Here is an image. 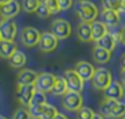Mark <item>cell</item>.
Segmentation results:
<instances>
[{
	"label": "cell",
	"instance_id": "3957f363",
	"mask_svg": "<svg viewBox=\"0 0 125 119\" xmlns=\"http://www.w3.org/2000/svg\"><path fill=\"white\" fill-rule=\"evenodd\" d=\"M62 106L69 112H79L81 107H83V98L81 93L68 91L62 96Z\"/></svg>",
	"mask_w": 125,
	"mask_h": 119
},
{
	"label": "cell",
	"instance_id": "d4e9b609",
	"mask_svg": "<svg viewBox=\"0 0 125 119\" xmlns=\"http://www.w3.org/2000/svg\"><path fill=\"white\" fill-rule=\"evenodd\" d=\"M125 115V103L124 102H118L113 110L109 114V118H121Z\"/></svg>",
	"mask_w": 125,
	"mask_h": 119
},
{
	"label": "cell",
	"instance_id": "f546056e",
	"mask_svg": "<svg viewBox=\"0 0 125 119\" xmlns=\"http://www.w3.org/2000/svg\"><path fill=\"white\" fill-rule=\"evenodd\" d=\"M42 3L49 9L52 14H58L60 11L59 5H58V0H42Z\"/></svg>",
	"mask_w": 125,
	"mask_h": 119
},
{
	"label": "cell",
	"instance_id": "d590c367",
	"mask_svg": "<svg viewBox=\"0 0 125 119\" xmlns=\"http://www.w3.org/2000/svg\"><path fill=\"white\" fill-rule=\"evenodd\" d=\"M53 119H68V117H66V115H64V114H61V113H58Z\"/></svg>",
	"mask_w": 125,
	"mask_h": 119
},
{
	"label": "cell",
	"instance_id": "9a60e30c",
	"mask_svg": "<svg viewBox=\"0 0 125 119\" xmlns=\"http://www.w3.org/2000/svg\"><path fill=\"white\" fill-rule=\"evenodd\" d=\"M102 22L105 23L108 27H115L120 22V15L119 11H113V10H103L102 11Z\"/></svg>",
	"mask_w": 125,
	"mask_h": 119
},
{
	"label": "cell",
	"instance_id": "5b68a950",
	"mask_svg": "<svg viewBox=\"0 0 125 119\" xmlns=\"http://www.w3.org/2000/svg\"><path fill=\"white\" fill-rule=\"evenodd\" d=\"M41 32L34 27H25L21 31V42L25 47L32 48L39 43Z\"/></svg>",
	"mask_w": 125,
	"mask_h": 119
},
{
	"label": "cell",
	"instance_id": "cb8c5ba5",
	"mask_svg": "<svg viewBox=\"0 0 125 119\" xmlns=\"http://www.w3.org/2000/svg\"><path fill=\"white\" fill-rule=\"evenodd\" d=\"M41 3H42V0H22V9L26 12L32 14L37 11Z\"/></svg>",
	"mask_w": 125,
	"mask_h": 119
},
{
	"label": "cell",
	"instance_id": "6da1fadb",
	"mask_svg": "<svg viewBox=\"0 0 125 119\" xmlns=\"http://www.w3.org/2000/svg\"><path fill=\"white\" fill-rule=\"evenodd\" d=\"M76 12L82 22H88V23L96 21L98 16L97 6L88 0H80L76 5Z\"/></svg>",
	"mask_w": 125,
	"mask_h": 119
},
{
	"label": "cell",
	"instance_id": "7c38bea8",
	"mask_svg": "<svg viewBox=\"0 0 125 119\" xmlns=\"http://www.w3.org/2000/svg\"><path fill=\"white\" fill-rule=\"evenodd\" d=\"M75 71L80 75V77L83 81H88V80H92L96 68L88 62H79L75 66Z\"/></svg>",
	"mask_w": 125,
	"mask_h": 119
},
{
	"label": "cell",
	"instance_id": "ee69618b",
	"mask_svg": "<svg viewBox=\"0 0 125 119\" xmlns=\"http://www.w3.org/2000/svg\"><path fill=\"white\" fill-rule=\"evenodd\" d=\"M123 119H125V117H124V118H123Z\"/></svg>",
	"mask_w": 125,
	"mask_h": 119
},
{
	"label": "cell",
	"instance_id": "60d3db41",
	"mask_svg": "<svg viewBox=\"0 0 125 119\" xmlns=\"http://www.w3.org/2000/svg\"><path fill=\"white\" fill-rule=\"evenodd\" d=\"M0 119H8L6 117H4V115H0Z\"/></svg>",
	"mask_w": 125,
	"mask_h": 119
},
{
	"label": "cell",
	"instance_id": "277c9868",
	"mask_svg": "<svg viewBox=\"0 0 125 119\" xmlns=\"http://www.w3.org/2000/svg\"><path fill=\"white\" fill-rule=\"evenodd\" d=\"M112 74L108 69L105 68H99L96 69L94 75L92 77V85L93 87H96L97 90H105L110 84H112Z\"/></svg>",
	"mask_w": 125,
	"mask_h": 119
},
{
	"label": "cell",
	"instance_id": "ba28073f",
	"mask_svg": "<svg viewBox=\"0 0 125 119\" xmlns=\"http://www.w3.org/2000/svg\"><path fill=\"white\" fill-rule=\"evenodd\" d=\"M59 39L52 33V32H43L41 33V39L38 43V47L42 52L49 53L56 49Z\"/></svg>",
	"mask_w": 125,
	"mask_h": 119
},
{
	"label": "cell",
	"instance_id": "4fadbf2b",
	"mask_svg": "<svg viewBox=\"0 0 125 119\" xmlns=\"http://www.w3.org/2000/svg\"><path fill=\"white\" fill-rule=\"evenodd\" d=\"M104 97L114 101H120L124 97V87L118 81H112V84L104 90Z\"/></svg>",
	"mask_w": 125,
	"mask_h": 119
},
{
	"label": "cell",
	"instance_id": "7bdbcfd3",
	"mask_svg": "<svg viewBox=\"0 0 125 119\" xmlns=\"http://www.w3.org/2000/svg\"><path fill=\"white\" fill-rule=\"evenodd\" d=\"M1 41H3V39H1V34H0V42H1Z\"/></svg>",
	"mask_w": 125,
	"mask_h": 119
},
{
	"label": "cell",
	"instance_id": "5bb4252c",
	"mask_svg": "<svg viewBox=\"0 0 125 119\" xmlns=\"http://www.w3.org/2000/svg\"><path fill=\"white\" fill-rule=\"evenodd\" d=\"M38 74L31 69H22L17 75V86L21 85H34Z\"/></svg>",
	"mask_w": 125,
	"mask_h": 119
},
{
	"label": "cell",
	"instance_id": "e0dca14e",
	"mask_svg": "<svg viewBox=\"0 0 125 119\" xmlns=\"http://www.w3.org/2000/svg\"><path fill=\"white\" fill-rule=\"evenodd\" d=\"M91 28H92V41H96V42L108 33V28H107L105 23L102 21L91 22Z\"/></svg>",
	"mask_w": 125,
	"mask_h": 119
},
{
	"label": "cell",
	"instance_id": "e575fe53",
	"mask_svg": "<svg viewBox=\"0 0 125 119\" xmlns=\"http://www.w3.org/2000/svg\"><path fill=\"white\" fill-rule=\"evenodd\" d=\"M119 32H120V42L123 44H125V27L121 31H119Z\"/></svg>",
	"mask_w": 125,
	"mask_h": 119
},
{
	"label": "cell",
	"instance_id": "603a6c76",
	"mask_svg": "<svg viewBox=\"0 0 125 119\" xmlns=\"http://www.w3.org/2000/svg\"><path fill=\"white\" fill-rule=\"evenodd\" d=\"M47 104V95L42 91L36 90V92L33 93V97L28 104V107H34V106H43Z\"/></svg>",
	"mask_w": 125,
	"mask_h": 119
},
{
	"label": "cell",
	"instance_id": "f6af8a7d",
	"mask_svg": "<svg viewBox=\"0 0 125 119\" xmlns=\"http://www.w3.org/2000/svg\"><path fill=\"white\" fill-rule=\"evenodd\" d=\"M32 119H33V118H32Z\"/></svg>",
	"mask_w": 125,
	"mask_h": 119
},
{
	"label": "cell",
	"instance_id": "4dcf8cb0",
	"mask_svg": "<svg viewBox=\"0 0 125 119\" xmlns=\"http://www.w3.org/2000/svg\"><path fill=\"white\" fill-rule=\"evenodd\" d=\"M12 119H32V117H31L28 109H26V108H19L14 113Z\"/></svg>",
	"mask_w": 125,
	"mask_h": 119
},
{
	"label": "cell",
	"instance_id": "b9f144b4",
	"mask_svg": "<svg viewBox=\"0 0 125 119\" xmlns=\"http://www.w3.org/2000/svg\"><path fill=\"white\" fill-rule=\"evenodd\" d=\"M123 87H124V97H125V85H124Z\"/></svg>",
	"mask_w": 125,
	"mask_h": 119
},
{
	"label": "cell",
	"instance_id": "9c48e42d",
	"mask_svg": "<svg viewBox=\"0 0 125 119\" xmlns=\"http://www.w3.org/2000/svg\"><path fill=\"white\" fill-rule=\"evenodd\" d=\"M0 34L3 41H14L17 34V26L12 20L0 21Z\"/></svg>",
	"mask_w": 125,
	"mask_h": 119
},
{
	"label": "cell",
	"instance_id": "ffe728a7",
	"mask_svg": "<svg viewBox=\"0 0 125 119\" xmlns=\"http://www.w3.org/2000/svg\"><path fill=\"white\" fill-rule=\"evenodd\" d=\"M96 44H97V47L103 48V49H105V50H108V52L112 53V52L114 50L115 45H116V41L114 39V37H113L112 33H107V34L103 36L101 39H98V41L96 42Z\"/></svg>",
	"mask_w": 125,
	"mask_h": 119
},
{
	"label": "cell",
	"instance_id": "2e32d148",
	"mask_svg": "<svg viewBox=\"0 0 125 119\" xmlns=\"http://www.w3.org/2000/svg\"><path fill=\"white\" fill-rule=\"evenodd\" d=\"M17 50L14 41H1L0 42V58L10 59V56Z\"/></svg>",
	"mask_w": 125,
	"mask_h": 119
},
{
	"label": "cell",
	"instance_id": "8fae6325",
	"mask_svg": "<svg viewBox=\"0 0 125 119\" xmlns=\"http://www.w3.org/2000/svg\"><path fill=\"white\" fill-rule=\"evenodd\" d=\"M20 10H21L20 3L17 0H12L8 4L0 5V17H1V20H11L20 14Z\"/></svg>",
	"mask_w": 125,
	"mask_h": 119
},
{
	"label": "cell",
	"instance_id": "836d02e7",
	"mask_svg": "<svg viewBox=\"0 0 125 119\" xmlns=\"http://www.w3.org/2000/svg\"><path fill=\"white\" fill-rule=\"evenodd\" d=\"M119 11L125 14V0H119Z\"/></svg>",
	"mask_w": 125,
	"mask_h": 119
},
{
	"label": "cell",
	"instance_id": "1f68e13d",
	"mask_svg": "<svg viewBox=\"0 0 125 119\" xmlns=\"http://www.w3.org/2000/svg\"><path fill=\"white\" fill-rule=\"evenodd\" d=\"M37 15L41 17V19H47V17H49L50 15H52V12L49 11V9L43 4V3H41V5L38 6V9H37Z\"/></svg>",
	"mask_w": 125,
	"mask_h": 119
},
{
	"label": "cell",
	"instance_id": "7402d4cb",
	"mask_svg": "<svg viewBox=\"0 0 125 119\" xmlns=\"http://www.w3.org/2000/svg\"><path fill=\"white\" fill-rule=\"evenodd\" d=\"M68 91H69V88H68L66 80L64 77H61V76H56L55 84H54L53 90H52V93L55 95V96H64Z\"/></svg>",
	"mask_w": 125,
	"mask_h": 119
},
{
	"label": "cell",
	"instance_id": "f1b7e54d",
	"mask_svg": "<svg viewBox=\"0 0 125 119\" xmlns=\"http://www.w3.org/2000/svg\"><path fill=\"white\" fill-rule=\"evenodd\" d=\"M103 10L119 11V0H102Z\"/></svg>",
	"mask_w": 125,
	"mask_h": 119
},
{
	"label": "cell",
	"instance_id": "83f0119b",
	"mask_svg": "<svg viewBox=\"0 0 125 119\" xmlns=\"http://www.w3.org/2000/svg\"><path fill=\"white\" fill-rule=\"evenodd\" d=\"M94 112L90 107H81L80 110L77 112L76 119H92Z\"/></svg>",
	"mask_w": 125,
	"mask_h": 119
},
{
	"label": "cell",
	"instance_id": "484cf974",
	"mask_svg": "<svg viewBox=\"0 0 125 119\" xmlns=\"http://www.w3.org/2000/svg\"><path fill=\"white\" fill-rule=\"evenodd\" d=\"M45 106L47 104H43V106H34V107H28V112L31 114V117L33 119H41L42 115H43V112L45 109Z\"/></svg>",
	"mask_w": 125,
	"mask_h": 119
},
{
	"label": "cell",
	"instance_id": "30bf717a",
	"mask_svg": "<svg viewBox=\"0 0 125 119\" xmlns=\"http://www.w3.org/2000/svg\"><path fill=\"white\" fill-rule=\"evenodd\" d=\"M34 92H36L34 85H21V86H17V91H16L17 101L20 102V104H22L25 107H28Z\"/></svg>",
	"mask_w": 125,
	"mask_h": 119
},
{
	"label": "cell",
	"instance_id": "74e56055",
	"mask_svg": "<svg viewBox=\"0 0 125 119\" xmlns=\"http://www.w3.org/2000/svg\"><path fill=\"white\" fill-rule=\"evenodd\" d=\"M121 80H123V82H124V85H125V68L121 69Z\"/></svg>",
	"mask_w": 125,
	"mask_h": 119
},
{
	"label": "cell",
	"instance_id": "f35d334b",
	"mask_svg": "<svg viewBox=\"0 0 125 119\" xmlns=\"http://www.w3.org/2000/svg\"><path fill=\"white\" fill-rule=\"evenodd\" d=\"M10 1H12V0H0V5H4V4H8V3H10Z\"/></svg>",
	"mask_w": 125,
	"mask_h": 119
},
{
	"label": "cell",
	"instance_id": "8d00e7d4",
	"mask_svg": "<svg viewBox=\"0 0 125 119\" xmlns=\"http://www.w3.org/2000/svg\"><path fill=\"white\" fill-rule=\"evenodd\" d=\"M92 119H104V117L102 114H99V113H94L93 117H92Z\"/></svg>",
	"mask_w": 125,
	"mask_h": 119
},
{
	"label": "cell",
	"instance_id": "ac0fdd59",
	"mask_svg": "<svg viewBox=\"0 0 125 119\" xmlns=\"http://www.w3.org/2000/svg\"><path fill=\"white\" fill-rule=\"evenodd\" d=\"M77 37L81 42H91L92 41V28L88 22H80L77 26Z\"/></svg>",
	"mask_w": 125,
	"mask_h": 119
},
{
	"label": "cell",
	"instance_id": "4316f807",
	"mask_svg": "<svg viewBox=\"0 0 125 119\" xmlns=\"http://www.w3.org/2000/svg\"><path fill=\"white\" fill-rule=\"evenodd\" d=\"M58 113H59V112H58L56 107H54V106H52V104H48V103H47L45 109H44L43 115H42V118H41V119H53Z\"/></svg>",
	"mask_w": 125,
	"mask_h": 119
},
{
	"label": "cell",
	"instance_id": "ab89813d",
	"mask_svg": "<svg viewBox=\"0 0 125 119\" xmlns=\"http://www.w3.org/2000/svg\"><path fill=\"white\" fill-rule=\"evenodd\" d=\"M121 63H123V68H125V53L123 54V58H121Z\"/></svg>",
	"mask_w": 125,
	"mask_h": 119
},
{
	"label": "cell",
	"instance_id": "52a82bcc",
	"mask_svg": "<svg viewBox=\"0 0 125 119\" xmlns=\"http://www.w3.org/2000/svg\"><path fill=\"white\" fill-rule=\"evenodd\" d=\"M64 79L66 80L69 91L81 93V91H82V88H83V80H82V79L80 77V75L75 71V69H69V70H66L65 74H64Z\"/></svg>",
	"mask_w": 125,
	"mask_h": 119
},
{
	"label": "cell",
	"instance_id": "d6a6232c",
	"mask_svg": "<svg viewBox=\"0 0 125 119\" xmlns=\"http://www.w3.org/2000/svg\"><path fill=\"white\" fill-rule=\"evenodd\" d=\"M58 5H59L60 11L69 10L73 6V0H58Z\"/></svg>",
	"mask_w": 125,
	"mask_h": 119
},
{
	"label": "cell",
	"instance_id": "7a4b0ae2",
	"mask_svg": "<svg viewBox=\"0 0 125 119\" xmlns=\"http://www.w3.org/2000/svg\"><path fill=\"white\" fill-rule=\"evenodd\" d=\"M50 32L58 38V39H66L70 37L73 32V27L69 21L64 19H56L50 25Z\"/></svg>",
	"mask_w": 125,
	"mask_h": 119
},
{
	"label": "cell",
	"instance_id": "8992f818",
	"mask_svg": "<svg viewBox=\"0 0 125 119\" xmlns=\"http://www.w3.org/2000/svg\"><path fill=\"white\" fill-rule=\"evenodd\" d=\"M55 79H56V76L54 74H52V73L38 74V77H37V81L34 84V87H36V90L42 91L44 93L52 92L53 86L55 84Z\"/></svg>",
	"mask_w": 125,
	"mask_h": 119
},
{
	"label": "cell",
	"instance_id": "d6986e66",
	"mask_svg": "<svg viewBox=\"0 0 125 119\" xmlns=\"http://www.w3.org/2000/svg\"><path fill=\"white\" fill-rule=\"evenodd\" d=\"M27 63V58H26V54L21 50H16L9 59V64L12 66V68H16V69H21L26 65Z\"/></svg>",
	"mask_w": 125,
	"mask_h": 119
},
{
	"label": "cell",
	"instance_id": "44dd1931",
	"mask_svg": "<svg viewBox=\"0 0 125 119\" xmlns=\"http://www.w3.org/2000/svg\"><path fill=\"white\" fill-rule=\"evenodd\" d=\"M110 55L112 53L103 49V48H99V47H94L93 49V53H92V56L94 59V62L98 63V64H105L110 60Z\"/></svg>",
	"mask_w": 125,
	"mask_h": 119
}]
</instances>
